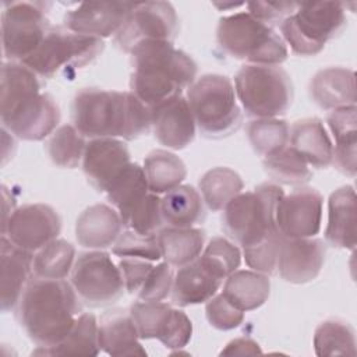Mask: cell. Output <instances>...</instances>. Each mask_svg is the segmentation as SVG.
<instances>
[{
	"label": "cell",
	"mask_w": 357,
	"mask_h": 357,
	"mask_svg": "<svg viewBox=\"0 0 357 357\" xmlns=\"http://www.w3.org/2000/svg\"><path fill=\"white\" fill-rule=\"evenodd\" d=\"M264 169L273 180L287 185H303L312 177L308 163L291 146L264 158Z\"/></svg>",
	"instance_id": "cell-39"
},
{
	"label": "cell",
	"mask_w": 357,
	"mask_h": 357,
	"mask_svg": "<svg viewBox=\"0 0 357 357\" xmlns=\"http://www.w3.org/2000/svg\"><path fill=\"white\" fill-rule=\"evenodd\" d=\"M113 254L121 258H138L159 261L162 258L156 234L144 236L134 230H126L113 244Z\"/></svg>",
	"instance_id": "cell-43"
},
{
	"label": "cell",
	"mask_w": 357,
	"mask_h": 357,
	"mask_svg": "<svg viewBox=\"0 0 357 357\" xmlns=\"http://www.w3.org/2000/svg\"><path fill=\"white\" fill-rule=\"evenodd\" d=\"M156 237L165 262L178 268L197 259L205 241V233L194 227L169 226L160 230Z\"/></svg>",
	"instance_id": "cell-32"
},
{
	"label": "cell",
	"mask_w": 357,
	"mask_h": 357,
	"mask_svg": "<svg viewBox=\"0 0 357 357\" xmlns=\"http://www.w3.org/2000/svg\"><path fill=\"white\" fill-rule=\"evenodd\" d=\"M247 135L252 149L266 158L287 145L289 126L279 119H257L248 124Z\"/></svg>",
	"instance_id": "cell-40"
},
{
	"label": "cell",
	"mask_w": 357,
	"mask_h": 357,
	"mask_svg": "<svg viewBox=\"0 0 357 357\" xmlns=\"http://www.w3.org/2000/svg\"><path fill=\"white\" fill-rule=\"evenodd\" d=\"M71 284L78 297L92 307L117 301L124 293V282L119 266L103 251L84 252L71 269Z\"/></svg>",
	"instance_id": "cell-11"
},
{
	"label": "cell",
	"mask_w": 357,
	"mask_h": 357,
	"mask_svg": "<svg viewBox=\"0 0 357 357\" xmlns=\"http://www.w3.org/2000/svg\"><path fill=\"white\" fill-rule=\"evenodd\" d=\"M234 86L226 75L205 74L187 91V102L195 126L208 138H223L237 131L241 110Z\"/></svg>",
	"instance_id": "cell-6"
},
{
	"label": "cell",
	"mask_w": 357,
	"mask_h": 357,
	"mask_svg": "<svg viewBox=\"0 0 357 357\" xmlns=\"http://www.w3.org/2000/svg\"><path fill=\"white\" fill-rule=\"evenodd\" d=\"M130 163L131 155L127 145L116 138H92L82 158L84 173L99 192H106Z\"/></svg>",
	"instance_id": "cell-18"
},
{
	"label": "cell",
	"mask_w": 357,
	"mask_h": 357,
	"mask_svg": "<svg viewBox=\"0 0 357 357\" xmlns=\"http://www.w3.org/2000/svg\"><path fill=\"white\" fill-rule=\"evenodd\" d=\"M218 45L238 60L276 66L287 59V46L273 28L248 11L222 17L216 28Z\"/></svg>",
	"instance_id": "cell-5"
},
{
	"label": "cell",
	"mask_w": 357,
	"mask_h": 357,
	"mask_svg": "<svg viewBox=\"0 0 357 357\" xmlns=\"http://www.w3.org/2000/svg\"><path fill=\"white\" fill-rule=\"evenodd\" d=\"M317 356H356L354 329L339 319H328L319 324L314 333Z\"/></svg>",
	"instance_id": "cell-37"
},
{
	"label": "cell",
	"mask_w": 357,
	"mask_h": 357,
	"mask_svg": "<svg viewBox=\"0 0 357 357\" xmlns=\"http://www.w3.org/2000/svg\"><path fill=\"white\" fill-rule=\"evenodd\" d=\"M205 314L209 325L219 331L234 329L240 326L244 319V312L231 304L223 293L208 300Z\"/></svg>",
	"instance_id": "cell-45"
},
{
	"label": "cell",
	"mask_w": 357,
	"mask_h": 357,
	"mask_svg": "<svg viewBox=\"0 0 357 357\" xmlns=\"http://www.w3.org/2000/svg\"><path fill=\"white\" fill-rule=\"evenodd\" d=\"M297 4L298 3L296 1H252L247 3V7L252 17L272 26L291 15L296 11Z\"/></svg>",
	"instance_id": "cell-48"
},
{
	"label": "cell",
	"mask_w": 357,
	"mask_h": 357,
	"mask_svg": "<svg viewBox=\"0 0 357 357\" xmlns=\"http://www.w3.org/2000/svg\"><path fill=\"white\" fill-rule=\"evenodd\" d=\"M261 353L259 344L250 337H237L226 344L220 351L222 356H244V354H257Z\"/></svg>",
	"instance_id": "cell-50"
},
{
	"label": "cell",
	"mask_w": 357,
	"mask_h": 357,
	"mask_svg": "<svg viewBox=\"0 0 357 357\" xmlns=\"http://www.w3.org/2000/svg\"><path fill=\"white\" fill-rule=\"evenodd\" d=\"M162 222L160 198L153 192H148L123 219L124 226L144 236L155 234Z\"/></svg>",
	"instance_id": "cell-42"
},
{
	"label": "cell",
	"mask_w": 357,
	"mask_h": 357,
	"mask_svg": "<svg viewBox=\"0 0 357 357\" xmlns=\"http://www.w3.org/2000/svg\"><path fill=\"white\" fill-rule=\"evenodd\" d=\"M328 126L336 141L333 146L332 162L336 167L349 176L356 174V145H357V109L346 106L329 113Z\"/></svg>",
	"instance_id": "cell-28"
},
{
	"label": "cell",
	"mask_w": 357,
	"mask_h": 357,
	"mask_svg": "<svg viewBox=\"0 0 357 357\" xmlns=\"http://www.w3.org/2000/svg\"><path fill=\"white\" fill-rule=\"evenodd\" d=\"M243 180L230 167H213L199 180L202 201L213 211H222L243 190Z\"/></svg>",
	"instance_id": "cell-36"
},
{
	"label": "cell",
	"mask_w": 357,
	"mask_h": 357,
	"mask_svg": "<svg viewBox=\"0 0 357 357\" xmlns=\"http://www.w3.org/2000/svg\"><path fill=\"white\" fill-rule=\"evenodd\" d=\"M321 192L311 187H300L283 195L276 208V225L286 238H307L319 233L322 219Z\"/></svg>",
	"instance_id": "cell-14"
},
{
	"label": "cell",
	"mask_w": 357,
	"mask_h": 357,
	"mask_svg": "<svg viewBox=\"0 0 357 357\" xmlns=\"http://www.w3.org/2000/svg\"><path fill=\"white\" fill-rule=\"evenodd\" d=\"M81 304L73 284L63 279L29 280L18 304L17 318L39 347L59 344L71 331Z\"/></svg>",
	"instance_id": "cell-2"
},
{
	"label": "cell",
	"mask_w": 357,
	"mask_h": 357,
	"mask_svg": "<svg viewBox=\"0 0 357 357\" xmlns=\"http://www.w3.org/2000/svg\"><path fill=\"white\" fill-rule=\"evenodd\" d=\"M149 110L151 127L162 145L178 151L192 142L197 126L187 98L177 95Z\"/></svg>",
	"instance_id": "cell-19"
},
{
	"label": "cell",
	"mask_w": 357,
	"mask_h": 357,
	"mask_svg": "<svg viewBox=\"0 0 357 357\" xmlns=\"http://www.w3.org/2000/svg\"><path fill=\"white\" fill-rule=\"evenodd\" d=\"M137 3L84 1L64 15V26L79 35L107 38L117 33Z\"/></svg>",
	"instance_id": "cell-16"
},
{
	"label": "cell",
	"mask_w": 357,
	"mask_h": 357,
	"mask_svg": "<svg viewBox=\"0 0 357 357\" xmlns=\"http://www.w3.org/2000/svg\"><path fill=\"white\" fill-rule=\"evenodd\" d=\"M33 271L32 252L25 251L13 244L6 236L0 238V304L1 311L13 310L26 284L29 283L31 272Z\"/></svg>",
	"instance_id": "cell-20"
},
{
	"label": "cell",
	"mask_w": 357,
	"mask_h": 357,
	"mask_svg": "<svg viewBox=\"0 0 357 357\" xmlns=\"http://www.w3.org/2000/svg\"><path fill=\"white\" fill-rule=\"evenodd\" d=\"M60 121V109L49 93H36L10 113L1 116V123L15 137L24 141H40L50 135Z\"/></svg>",
	"instance_id": "cell-15"
},
{
	"label": "cell",
	"mask_w": 357,
	"mask_h": 357,
	"mask_svg": "<svg viewBox=\"0 0 357 357\" xmlns=\"http://www.w3.org/2000/svg\"><path fill=\"white\" fill-rule=\"evenodd\" d=\"M163 222L170 227H192L204 216V204L199 192L187 184L170 190L160 199Z\"/></svg>",
	"instance_id": "cell-31"
},
{
	"label": "cell",
	"mask_w": 357,
	"mask_h": 357,
	"mask_svg": "<svg viewBox=\"0 0 357 357\" xmlns=\"http://www.w3.org/2000/svg\"><path fill=\"white\" fill-rule=\"evenodd\" d=\"M223 279L201 257L180 266L172 287L173 303L180 307L206 303L219 290Z\"/></svg>",
	"instance_id": "cell-21"
},
{
	"label": "cell",
	"mask_w": 357,
	"mask_h": 357,
	"mask_svg": "<svg viewBox=\"0 0 357 357\" xmlns=\"http://www.w3.org/2000/svg\"><path fill=\"white\" fill-rule=\"evenodd\" d=\"M123 222L117 211L106 204L88 206L77 219L75 237L79 245L92 250L112 247L121 234Z\"/></svg>",
	"instance_id": "cell-22"
},
{
	"label": "cell",
	"mask_w": 357,
	"mask_h": 357,
	"mask_svg": "<svg viewBox=\"0 0 357 357\" xmlns=\"http://www.w3.org/2000/svg\"><path fill=\"white\" fill-rule=\"evenodd\" d=\"M178 33V18L167 1L137 3L126 22L116 33V43L130 53L135 46L148 40L172 42Z\"/></svg>",
	"instance_id": "cell-12"
},
{
	"label": "cell",
	"mask_w": 357,
	"mask_h": 357,
	"mask_svg": "<svg viewBox=\"0 0 357 357\" xmlns=\"http://www.w3.org/2000/svg\"><path fill=\"white\" fill-rule=\"evenodd\" d=\"M283 236L269 238L254 247L243 250L245 264L252 269L264 275H271L278 264L279 247Z\"/></svg>",
	"instance_id": "cell-47"
},
{
	"label": "cell",
	"mask_w": 357,
	"mask_h": 357,
	"mask_svg": "<svg viewBox=\"0 0 357 357\" xmlns=\"http://www.w3.org/2000/svg\"><path fill=\"white\" fill-rule=\"evenodd\" d=\"M119 269L123 276L124 287L131 294H137L144 284L148 273L152 269L149 261L138 258H123L119 262Z\"/></svg>",
	"instance_id": "cell-49"
},
{
	"label": "cell",
	"mask_w": 357,
	"mask_h": 357,
	"mask_svg": "<svg viewBox=\"0 0 357 357\" xmlns=\"http://www.w3.org/2000/svg\"><path fill=\"white\" fill-rule=\"evenodd\" d=\"M144 172L148 188L153 194H166L178 187L187 176L184 162L165 149L149 152L144 160Z\"/></svg>",
	"instance_id": "cell-34"
},
{
	"label": "cell",
	"mask_w": 357,
	"mask_h": 357,
	"mask_svg": "<svg viewBox=\"0 0 357 357\" xmlns=\"http://www.w3.org/2000/svg\"><path fill=\"white\" fill-rule=\"evenodd\" d=\"M344 4L339 1L298 3L296 11L280 22L284 43L300 56H315L328 40L346 26Z\"/></svg>",
	"instance_id": "cell-8"
},
{
	"label": "cell",
	"mask_w": 357,
	"mask_h": 357,
	"mask_svg": "<svg viewBox=\"0 0 357 357\" xmlns=\"http://www.w3.org/2000/svg\"><path fill=\"white\" fill-rule=\"evenodd\" d=\"M138 339L139 336L130 312L116 310L102 317L99 343L100 349L109 356H145L146 351Z\"/></svg>",
	"instance_id": "cell-27"
},
{
	"label": "cell",
	"mask_w": 357,
	"mask_h": 357,
	"mask_svg": "<svg viewBox=\"0 0 357 357\" xmlns=\"http://www.w3.org/2000/svg\"><path fill=\"white\" fill-rule=\"evenodd\" d=\"M85 146L84 135L79 134L74 126L64 124L53 132L47 144V152L54 165L74 169L84 158Z\"/></svg>",
	"instance_id": "cell-41"
},
{
	"label": "cell",
	"mask_w": 357,
	"mask_h": 357,
	"mask_svg": "<svg viewBox=\"0 0 357 357\" xmlns=\"http://www.w3.org/2000/svg\"><path fill=\"white\" fill-rule=\"evenodd\" d=\"M99 38L85 36L61 28H49L36 50L22 64L36 75L50 78L59 73L75 71L93 61L103 50Z\"/></svg>",
	"instance_id": "cell-9"
},
{
	"label": "cell",
	"mask_w": 357,
	"mask_h": 357,
	"mask_svg": "<svg viewBox=\"0 0 357 357\" xmlns=\"http://www.w3.org/2000/svg\"><path fill=\"white\" fill-rule=\"evenodd\" d=\"M244 3H213V6H216L219 10H226V8H236L243 6Z\"/></svg>",
	"instance_id": "cell-51"
},
{
	"label": "cell",
	"mask_w": 357,
	"mask_h": 357,
	"mask_svg": "<svg viewBox=\"0 0 357 357\" xmlns=\"http://www.w3.org/2000/svg\"><path fill=\"white\" fill-rule=\"evenodd\" d=\"M283 195V190L272 183L240 192L223 208V230L243 250L282 236L276 225V208Z\"/></svg>",
	"instance_id": "cell-4"
},
{
	"label": "cell",
	"mask_w": 357,
	"mask_h": 357,
	"mask_svg": "<svg viewBox=\"0 0 357 357\" xmlns=\"http://www.w3.org/2000/svg\"><path fill=\"white\" fill-rule=\"evenodd\" d=\"M40 92L38 75L22 63L4 61L1 67L0 114L10 113L26 98Z\"/></svg>",
	"instance_id": "cell-33"
},
{
	"label": "cell",
	"mask_w": 357,
	"mask_h": 357,
	"mask_svg": "<svg viewBox=\"0 0 357 357\" xmlns=\"http://www.w3.org/2000/svg\"><path fill=\"white\" fill-rule=\"evenodd\" d=\"M234 91L248 116L276 119L293 102V84L289 74L278 66L245 64L234 77Z\"/></svg>",
	"instance_id": "cell-7"
},
{
	"label": "cell",
	"mask_w": 357,
	"mask_h": 357,
	"mask_svg": "<svg viewBox=\"0 0 357 357\" xmlns=\"http://www.w3.org/2000/svg\"><path fill=\"white\" fill-rule=\"evenodd\" d=\"M173 272L167 262L152 266L137 296L142 301H162L169 296L173 287Z\"/></svg>",
	"instance_id": "cell-46"
},
{
	"label": "cell",
	"mask_w": 357,
	"mask_h": 357,
	"mask_svg": "<svg viewBox=\"0 0 357 357\" xmlns=\"http://www.w3.org/2000/svg\"><path fill=\"white\" fill-rule=\"evenodd\" d=\"M356 191L351 185L335 190L328 202L326 241L337 248L354 250L356 247Z\"/></svg>",
	"instance_id": "cell-24"
},
{
	"label": "cell",
	"mask_w": 357,
	"mask_h": 357,
	"mask_svg": "<svg viewBox=\"0 0 357 357\" xmlns=\"http://www.w3.org/2000/svg\"><path fill=\"white\" fill-rule=\"evenodd\" d=\"M271 282L257 271H234L226 278L223 296L243 312L259 308L269 297Z\"/></svg>",
	"instance_id": "cell-30"
},
{
	"label": "cell",
	"mask_w": 357,
	"mask_h": 357,
	"mask_svg": "<svg viewBox=\"0 0 357 357\" xmlns=\"http://www.w3.org/2000/svg\"><path fill=\"white\" fill-rule=\"evenodd\" d=\"M310 96L321 109L335 110L356 105V75L344 67L319 70L310 82Z\"/></svg>",
	"instance_id": "cell-23"
},
{
	"label": "cell",
	"mask_w": 357,
	"mask_h": 357,
	"mask_svg": "<svg viewBox=\"0 0 357 357\" xmlns=\"http://www.w3.org/2000/svg\"><path fill=\"white\" fill-rule=\"evenodd\" d=\"M75 250L66 240L56 238L33 257V272L43 279H64L74 266Z\"/></svg>",
	"instance_id": "cell-38"
},
{
	"label": "cell",
	"mask_w": 357,
	"mask_h": 357,
	"mask_svg": "<svg viewBox=\"0 0 357 357\" xmlns=\"http://www.w3.org/2000/svg\"><path fill=\"white\" fill-rule=\"evenodd\" d=\"M326 248L321 238L282 237L276 268L283 280L303 284L314 280L325 262Z\"/></svg>",
	"instance_id": "cell-17"
},
{
	"label": "cell",
	"mask_w": 357,
	"mask_h": 357,
	"mask_svg": "<svg viewBox=\"0 0 357 357\" xmlns=\"http://www.w3.org/2000/svg\"><path fill=\"white\" fill-rule=\"evenodd\" d=\"M222 278H227L230 273L237 271L241 262V252L237 245L225 237H213L204 254L201 255Z\"/></svg>",
	"instance_id": "cell-44"
},
{
	"label": "cell",
	"mask_w": 357,
	"mask_h": 357,
	"mask_svg": "<svg viewBox=\"0 0 357 357\" xmlns=\"http://www.w3.org/2000/svg\"><path fill=\"white\" fill-rule=\"evenodd\" d=\"M39 1H11L1 14L3 54L8 61H24L43 40L49 25Z\"/></svg>",
	"instance_id": "cell-10"
},
{
	"label": "cell",
	"mask_w": 357,
	"mask_h": 357,
	"mask_svg": "<svg viewBox=\"0 0 357 357\" xmlns=\"http://www.w3.org/2000/svg\"><path fill=\"white\" fill-rule=\"evenodd\" d=\"M99 351V324L93 314L85 312L77 317L71 331L59 344L52 347H40L35 350L33 354L91 357L98 356Z\"/></svg>",
	"instance_id": "cell-29"
},
{
	"label": "cell",
	"mask_w": 357,
	"mask_h": 357,
	"mask_svg": "<svg viewBox=\"0 0 357 357\" xmlns=\"http://www.w3.org/2000/svg\"><path fill=\"white\" fill-rule=\"evenodd\" d=\"M148 192L151 191L145 172L138 163H130L106 190L107 199L117 209L121 222Z\"/></svg>",
	"instance_id": "cell-35"
},
{
	"label": "cell",
	"mask_w": 357,
	"mask_h": 357,
	"mask_svg": "<svg viewBox=\"0 0 357 357\" xmlns=\"http://www.w3.org/2000/svg\"><path fill=\"white\" fill-rule=\"evenodd\" d=\"M73 123L89 138L135 139L151 128V110L132 93L84 88L73 100Z\"/></svg>",
	"instance_id": "cell-1"
},
{
	"label": "cell",
	"mask_w": 357,
	"mask_h": 357,
	"mask_svg": "<svg viewBox=\"0 0 357 357\" xmlns=\"http://www.w3.org/2000/svg\"><path fill=\"white\" fill-rule=\"evenodd\" d=\"M139 339H158L169 346L180 324V310L162 301H138L130 307Z\"/></svg>",
	"instance_id": "cell-25"
},
{
	"label": "cell",
	"mask_w": 357,
	"mask_h": 357,
	"mask_svg": "<svg viewBox=\"0 0 357 357\" xmlns=\"http://www.w3.org/2000/svg\"><path fill=\"white\" fill-rule=\"evenodd\" d=\"M61 230L59 213L46 204H28L13 211L1 234L25 251H38L56 240Z\"/></svg>",
	"instance_id": "cell-13"
},
{
	"label": "cell",
	"mask_w": 357,
	"mask_h": 357,
	"mask_svg": "<svg viewBox=\"0 0 357 357\" xmlns=\"http://www.w3.org/2000/svg\"><path fill=\"white\" fill-rule=\"evenodd\" d=\"M290 146L314 167L324 169L332 163L333 145L324 127L317 117H308L296 121L289 130Z\"/></svg>",
	"instance_id": "cell-26"
},
{
	"label": "cell",
	"mask_w": 357,
	"mask_h": 357,
	"mask_svg": "<svg viewBox=\"0 0 357 357\" xmlns=\"http://www.w3.org/2000/svg\"><path fill=\"white\" fill-rule=\"evenodd\" d=\"M131 92L148 107L181 95L195 81L197 64L166 40H148L131 52Z\"/></svg>",
	"instance_id": "cell-3"
}]
</instances>
